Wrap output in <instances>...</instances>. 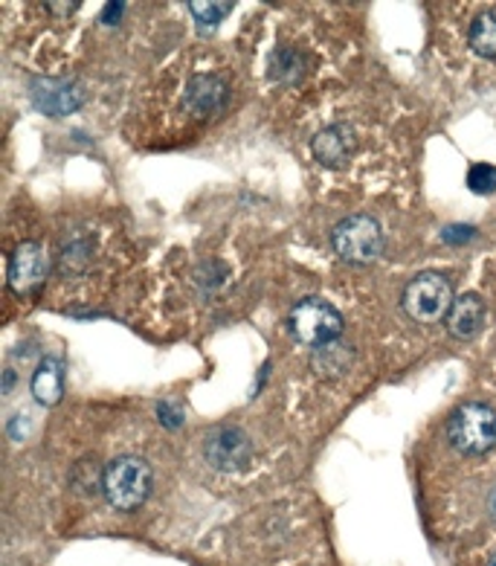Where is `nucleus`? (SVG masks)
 I'll return each instance as SVG.
<instances>
[{
  "label": "nucleus",
  "instance_id": "nucleus-11",
  "mask_svg": "<svg viewBox=\"0 0 496 566\" xmlns=\"http://www.w3.org/2000/svg\"><path fill=\"white\" fill-rule=\"evenodd\" d=\"M448 331L459 340H473L485 329V320H488V308H485V299L480 294H462L459 299H453L448 312Z\"/></svg>",
  "mask_w": 496,
  "mask_h": 566
},
{
  "label": "nucleus",
  "instance_id": "nucleus-23",
  "mask_svg": "<svg viewBox=\"0 0 496 566\" xmlns=\"http://www.w3.org/2000/svg\"><path fill=\"white\" fill-rule=\"evenodd\" d=\"M44 9H49L53 15H74L76 9H79V3H47Z\"/></svg>",
  "mask_w": 496,
  "mask_h": 566
},
{
  "label": "nucleus",
  "instance_id": "nucleus-18",
  "mask_svg": "<svg viewBox=\"0 0 496 566\" xmlns=\"http://www.w3.org/2000/svg\"><path fill=\"white\" fill-rule=\"evenodd\" d=\"M227 282V268L221 262H204L195 273V285L204 291V294H215L221 285Z\"/></svg>",
  "mask_w": 496,
  "mask_h": 566
},
{
  "label": "nucleus",
  "instance_id": "nucleus-20",
  "mask_svg": "<svg viewBox=\"0 0 496 566\" xmlns=\"http://www.w3.org/2000/svg\"><path fill=\"white\" fill-rule=\"evenodd\" d=\"M471 238H476V227L471 224H448L444 230H441V241H448V245H467Z\"/></svg>",
  "mask_w": 496,
  "mask_h": 566
},
{
  "label": "nucleus",
  "instance_id": "nucleus-14",
  "mask_svg": "<svg viewBox=\"0 0 496 566\" xmlns=\"http://www.w3.org/2000/svg\"><path fill=\"white\" fill-rule=\"evenodd\" d=\"M308 73V56L296 47H279L268 61V76L279 84H296Z\"/></svg>",
  "mask_w": 496,
  "mask_h": 566
},
{
  "label": "nucleus",
  "instance_id": "nucleus-15",
  "mask_svg": "<svg viewBox=\"0 0 496 566\" xmlns=\"http://www.w3.org/2000/svg\"><path fill=\"white\" fill-rule=\"evenodd\" d=\"M467 38H471V47L482 58H494L496 61V9H485V12L473 18Z\"/></svg>",
  "mask_w": 496,
  "mask_h": 566
},
{
  "label": "nucleus",
  "instance_id": "nucleus-22",
  "mask_svg": "<svg viewBox=\"0 0 496 566\" xmlns=\"http://www.w3.org/2000/svg\"><path fill=\"white\" fill-rule=\"evenodd\" d=\"M123 9L125 3H108L105 12H102V21H105V24H116V21L123 18Z\"/></svg>",
  "mask_w": 496,
  "mask_h": 566
},
{
  "label": "nucleus",
  "instance_id": "nucleus-13",
  "mask_svg": "<svg viewBox=\"0 0 496 566\" xmlns=\"http://www.w3.org/2000/svg\"><path fill=\"white\" fill-rule=\"evenodd\" d=\"M33 395L44 407H56L65 398V363L58 358H44L42 366L35 370Z\"/></svg>",
  "mask_w": 496,
  "mask_h": 566
},
{
  "label": "nucleus",
  "instance_id": "nucleus-2",
  "mask_svg": "<svg viewBox=\"0 0 496 566\" xmlns=\"http://www.w3.org/2000/svg\"><path fill=\"white\" fill-rule=\"evenodd\" d=\"M102 491L116 511H137L151 491V468L139 456H120L102 471Z\"/></svg>",
  "mask_w": 496,
  "mask_h": 566
},
{
  "label": "nucleus",
  "instance_id": "nucleus-1",
  "mask_svg": "<svg viewBox=\"0 0 496 566\" xmlns=\"http://www.w3.org/2000/svg\"><path fill=\"white\" fill-rule=\"evenodd\" d=\"M448 439L464 456H482L496 444V410L482 401L455 407L448 421Z\"/></svg>",
  "mask_w": 496,
  "mask_h": 566
},
{
  "label": "nucleus",
  "instance_id": "nucleus-24",
  "mask_svg": "<svg viewBox=\"0 0 496 566\" xmlns=\"http://www.w3.org/2000/svg\"><path fill=\"white\" fill-rule=\"evenodd\" d=\"M15 381H18L15 370L3 372V395H9V393H12V389H15Z\"/></svg>",
  "mask_w": 496,
  "mask_h": 566
},
{
  "label": "nucleus",
  "instance_id": "nucleus-25",
  "mask_svg": "<svg viewBox=\"0 0 496 566\" xmlns=\"http://www.w3.org/2000/svg\"><path fill=\"white\" fill-rule=\"evenodd\" d=\"M491 514L496 518V491H494V497H491Z\"/></svg>",
  "mask_w": 496,
  "mask_h": 566
},
{
  "label": "nucleus",
  "instance_id": "nucleus-8",
  "mask_svg": "<svg viewBox=\"0 0 496 566\" xmlns=\"http://www.w3.org/2000/svg\"><path fill=\"white\" fill-rule=\"evenodd\" d=\"M30 97L35 107L49 116H67L82 105V91L67 79H35L30 84Z\"/></svg>",
  "mask_w": 496,
  "mask_h": 566
},
{
  "label": "nucleus",
  "instance_id": "nucleus-5",
  "mask_svg": "<svg viewBox=\"0 0 496 566\" xmlns=\"http://www.w3.org/2000/svg\"><path fill=\"white\" fill-rule=\"evenodd\" d=\"M450 305H453V287L436 271L418 273L404 287V312L418 322H436L448 317Z\"/></svg>",
  "mask_w": 496,
  "mask_h": 566
},
{
  "label": "nucleus",
  "instance_id": "nucleus-7",
  "mask_svg": "<svg viewBox=\"0 0 496 566\" xmlns=\"http://www.w3.org/2000/svg\"><path fill=\"white\" fill-rule=\"evenodd\" d=\"M49 273V256L35 241H21L9 256V287L21 296L35 294Z\"/></svg>",
  "mask_w": 496,
  "mask_h": 566
},
{
  "label": "nucleus",
  "instance_id": "nucleus-12",
  "mask_svg": "<svg viewBox=\"0 0 496 566\" xmlns=\"http://www.w3.org/2000/svg\"><path fill=\"white\" fill-rule=\"evenodd\" d=\"M354 366V349L346 340H334V343L317 346L311 354V370L317 372L326 381H340L346 372Z\"/></svg>",
  "mask_w": 496,
  "mask_h": 566
},
{
  "label": "nucleus",
  "instance_id": "nucleus-21",
  "mask_svg": "<svg viewBox=\"0 0 496 566\" xmlns=\"http://www.w3.org/2000/svg\"><path fill=\"white\" fill-rule=\"evenodd\" d=\"M157 419L164 421V427H169V430H178L183 424V410L174 401H160L157 404Z\"/></svg>",
  "mask_w": 496,
  "mask_h": 566
},
{
  "label": "nucleus",
  "instance_id": "nucleus-17",
  "mask_svg": "<svg viewBox=\"0 0 496 566\" xmlns=\"http://www.w3.org/2000/svg\"><path fill=\"white\" fill-rule=\"evenodd\" d=\"M467 189L473 195H494L496 192V166L473 163L467 172Z\"/></svg>",
  "mask_w": 496,
  "mask_h": 566
},
{
  "label": "nucleus",
  "instance_id": "nucleus-19",
  "mask_svg": "<svg viewBox=\"0 0 496 566\" xmlns=\"http://www.w3.org/2000/svg\"><path fill=\"white\" fill-rule=\"evenodd\" d=\"M90 262V247L88 241H74L65 247L61 253V271L65 273H82Z\"/></svg>",
  "mask_w": 496,
  "mask_h": 566
},
{
  "label": "nucleus",
  "instance_id": "nucleus-10",
  "mask_svg": "<svg viewBox=\"0 0 496 566\" xmlns=\"http://www.w3.org/2000/svg\"><path fill=\"white\" fill-rule=\"evenodd\" d=\"M227 102V84L218 76H192V82L187 84V97H183V105L192 116L198 120H206V116H215Z\"/></svg>",
  "mask_w": 496,
  "mask_h": 566
},
{
  "label": "nucleus",
  "instance_id": "nucleus-16",
  "mask_svg": "<svg viewBox=\"0 0 496 566\" xmlns=\"http://www.w3.org/2000/svg\"><path fill=\"white\" fill-rule=\"evenodd\" d=\"M229 9H233L229 0H210V3H204V0H192V3H189V12H192V18L201 24V30H212L218 21H224V18L229 15Z\"/></svg>",
  "mask_w": 496,
  "mask_h": 566
},
{
  "label": "nucleus",
  "instance_id": "nucleus-9",
  "mask_svg": "<svg viewBox=\"0 0 496 566\" xmlns=\"http://www.w3.org/2000/svg\"><path fill=\"white\" fill-rule=\"evenodd\" d=\"M354 148H358V137H354V128L346 123H337L326 128V132H319L314 143H311L314 157L323 166H328V169H340V166L349 163Z\"/></svg>",
  "mask_w": 496,
  "mask_h": 566
},
{
  "label": "nucleus",
  "instance_id": "nucleus-4",
  "mask_svg": "<svg viewBox=\"0 0 496 566\" xmlns=\"http://www.w3.org/2000/svg\"><path fill=\"white\" fill-rule=\"evenodd\" d=\"M291 331L300 343H308L317 349V346L340 340L342 317L331 303L319 299V296H308V299H302V303L293 305Z\"/></svg>",
  "mask_w": 496,
  "mask_h": 566
},
{
  "label": "nucleus",
  "instance_id": "nucleus-26",
  "mask_svg": "<svg viewBox=\"0 0 496 566\" xmlns=\"http://www.w3.org/2000/svg\"><path fill=\"white\" fill-rule=\"evenodd\" d=\"M488 566H496V555H494V558H491V564Z\"/></svg>",
  "mask_w": 496,
  "mask_h": 566
},
{
  "label": "nucleus",
  "instance_id": "nucleus-6",
  "mask_svg": "<svg viewBox=\"0 0 496 566\" xmlns=\"http://www.w3.org/2000/svg\"><path fill=\"white\" fill-rule=\"evenodd\" d=\"M204 456L212 468L224 474L245 471L252 460L250 435L241 427H215L204 442Z\"/></svg>",
  "mask_w": 496,
  "mask_h": 566
},
{
  "label": "nucleus",
  "instance_id": "nucleus-3",
  "mask_svg": "<svg viewBox=\"0 0 496 566\" xmlns=\"http://www.w3.org/2000/svg\"><path fill=\"white\" fill-rule=\"evenodd\" d=\"M331 245L342 262L372 264L383 250L381 224L372 215H349L334 227Z\"/></svg>",
  "mask_w": 496,
  "mask_h": 566
}]
</instances>
